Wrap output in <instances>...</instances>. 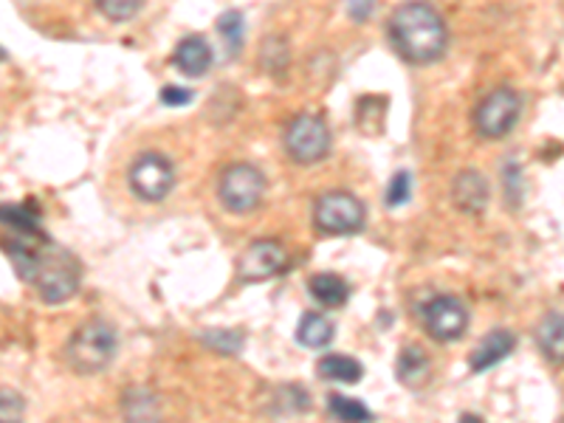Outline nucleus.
Here are the masks:
<instances>
[{"label": "nucleus", "instance_id": "1", "mask_svg": "<svg viewBox=\"0 0 564 423\" xmlns=\"http://www.w3.org/2000/svg\"><path fill=\"white\" fill-rule=\"evenodd\" d=\"M3 249L20 280L34 285L45 305H63L83 289V263L65 246L54 243L45 231L34 235L12 231Z\"/></svg>", "mask_w": 564, "mask_h": 423}, {"label": "nucleus", "instance_id": "2", "mask_svg": "<svg viewBox=\"0 0 564 423\" xmlns=\"http://www.w3.org/2000/svg\"><path fill=\"white\" fill-rule=\"evenodd\" d=\"M390 40L401 59L432 65L449 48V26L426 0H406L390 14Z\"/></svg>", "mask_w": 564, "mask_h": 423}, {"label": "nucleus", "instance_id": "3", "mask_svg": "<svg viewBox=\"0 0 564 423\" xmlns=\"http://www.w3.org/2000/svg\"><path fill=\"white\" fill-rule=\"evenodd\" d=\"M119 334L108 319H88L65 341V361L77 376H99L113 365Z\"/></svg>", "mask_w": 564, "mask_h": 423}, {"label": "nucleus", "instance_id": "4", "mask_svg": "<svg viewBox=\"0 0 564 423\" xmlns=\"http://www.w3.org/2000/svg\"><path fill=\"white\" fill-rule=\"evenodd\" d=\"M282 148L291 161L311 167L319 164L334 150V133L327 128L325 116L319 113H296L291 116L285 130H282Z\"/></svg>", "mask_w": 564, "mask_h": 423}, {"label": "nucleus", "instance_id": "5", "mask_svg": "<svg viewBox=\"0 0 564 423\" xmlns=\"http://www.w3.org/2000/svg\"><path fill=\"white\" fill-rule=\"evenodd\" d=\"M269 181L257 164L249 161H235L218 175V200L231 215H251L263 204Z\"/></svg>", "mask_w": 564, "mask_h": 423}, {"label": "nucleus", "instance_id": "6", "mask_svg": "<svg viewBox=\"0 0 564 423\" xmlns=\"http://www.w3.org/2000/svg\"><path fill=\"white\" fill-rule=\"evenodd\" d=\"M367 226V206L347 189H330L314 204V229L322 238H350Z\"/></svg>", "mask_w": 564, "mask_h": 423}, {"label": "nucleus", "instance_id": "7", "mask_svg": "<svg viewBox=\"0 0 564 423\" xmlns=\"http://www.w3.org/2000/svg\"><path fill=\"white\" fill-rule=\"evenodd\" d=\"M128 186L144 204H161L175 189V164L155 150L135 155L128 170Z\"/></svg>", "mask_w": 564, "mask_h": 423}, {"label": "nucleus", "instance_id": "8", "mask_svg": "<svg viewBox=\"0 0 564 423\" xmlns=\"http://www.w3.org/2000/svg\"><path fill=\"white\" fill-rule=\"evenodd\" d=\"M522 116V97L508 85L488 90L475 108V130L482 139H506Z\"/></svg>", "mask_w": 564, "mask_h": 423}, {"label": "nucleus", "instance_id": "9", "mask_svg": "<svg viewBox=\"0 0 564 423\" xmlns=\"http://www.w3.org/2000/svg\"><path fill=\"white\" fill-rule=\"evenodd\" d=\"M421 322L423 330L432 339L441 341V345H449V341H457L466 336L471 314H468L466 302L460 296L437 294L421 305Z\"/></svg>", "mask_w": 564, "mask_h": 423}, {"label": "nucleus", "instance_id": "10", "mask_svg": "<svg viewBox=\"0 0 564 423\" xmlns=\"http://www.w3.org/2000/svg\"><path fill=\"white\" fill-rule=\"evenodd\" d=\"M285 265H289V251H285V246L274 238H265L254 240V243L240 254L235 274H238V280L246 282V285H254V282H265L271 280V276L282 274Z\"/></svg>", "mask_w": 564, "mask_h": 423}, {"label": "nucleus", "instance_id": "11", "mask_svg": "<svg viewBox=\"0 0 564 423\" xmlns=\"http://www.w3.org/2000/svg\"><path fill=\"white\" fill-rule=\"evenodd\" d=\"M491 200V186L480 170H463L452 181V204L463 215H482Z\"/></svg>", "mask_w": 564, "mask_h": 423}, {"label": "nucleus", "instance_id": "12", "mask_svg": "<svg viewBox=\"0 0 564 423\" xmlns=\"http://www.w3.org/2000/svg\"><path fill=\"white\" fill-rule=\"evenodd\" d=\"M513 350H517V336H513L511 330H506V327H497V330H491V334H486L477 341V347L471 350V356H468V370L477 372V376L494 370V367L502 365Z\"/></svg>", "mask_w": 564, "mask_h": 423}, {"label": "nucleus", "instance_id": "13", "mask_svg": "<svg viewBox=\"0 0 564 423\" xmlns=\"http://www.w3.org/2000/svg\"><path fill=\"white\" fill-rule=\"evenodd\" d=\"M432 359L430 352L417 345H404L398 352L395 361V379L406 390H423L432 381Z\"/></svg>", "mask_w": 564, "mask_h": 423}, {"label": "nucleus", "instance_id": "14", "mask_svg": "<svg viewBox=\"0 0 564 423\" xmlns=\"http://www.w3.org/2000/svg\"><path fill=\"white\" fill-rule=\"evenodd\" d=\"M212 63H215V54H212V45L204 34H189L175 45L173 65L184 77H204Z\"/></svg>", "mask_w": 564, "mask_h": 423}, {"label": "nucleus", "instance_id": "15", "mask_svg": "<svg viewBox=\"0 0 564 423\" xmlns=\"http://www.w3.org/2000/svg\"><path fill=\"white\" fill-rule=\"evenodd\" d=\"M122 421L124 423H161V401L150 387H128L122 390Z\"/></svg>", "mask_w": 564, "mask_h": 423}, {"label": "nucleus", "instance_id": "16", "mask_svg": "<svg viewBox=\"0 0 564 423\" xmlns=\"http://www.w3.org/2000/svg\"><path fill=\"white\" fill-rule=\"evenodd\" d=\"M536 347L553 367L564 365V319L562 311H547L536 325Z\"/></svg>", "mask_w": 564, "mask_h": 423}, {"label": "nucleus", "instance_id": "17", "mask_svg": "<svg viewBox=\"0 0 564 423\" xmlns=\"http://www.w3.org/2000/svg\"><path fill=\"white\" fill-rule=\"evenodd\" d=\"M316 376L322 381H336V384H359L365 379V365L345 352H327L316 361Z\"/></svg>", "mask_w": 564, "mask_h": 423}, {"label": "nucleus", "instance_id": "18", "mask_svg": "<svg viewBox=\"0 0 564 423\" xmlns=\"http://www.w3.org/2000/svg\"><path fill=\"white\" fill-rule=\"evenodd\" d=\"M336 336V325L327 319L319 311H308V314L300 316V325H296V341L308 350H325Z\"/></svg>", "mask_w": 564, "mask_h": 423}, {"label": "nucleus", "instance_id": "19", "mask_svg": "<svg viewBox=\"0 0 564 423\" xmlns=\"http://www.w3.org/2000/svg\"><path fill=\"white\" fill-rule=\"evenodd\" d=\"M308 294L325 308H345V302L350 300V285H347L345 276L322 271L308 280Z\"/></svg>", "mask_w": 564, "mask_h": 423}, {"label": "nucleus", "instance_id": "20", "mask_svg": "<svg viewBox=\"0 0 564 423\" xmlns=\"http://www.w3.org/2000/svg\"><path fill=\"white\" fill-rule=\"evenodd\" d=\"M327 415L336 423H376V412L359 401V398L341 395V392H330L327 395Z\"/></svg>", "mask_w": 564, "mask_h": 423}, {"label": "nucleus", "instance_id": "21", "mask_svg": "<svg viewBox=\"0 0 564 423\" xmlns=\"http://www.w3.org/2000/svg\"><path fill=\"white\" fill-rule=\"evenodd\" d=\"M311 410V392L300 384H285L271 398V412L282 417L305 415Z\"/></svg>", "mask_w": 564, "mask_h": 423}, {"label": "nucleus", "instance_id": "22", "mask_svg": "<svg viewBox=\"0 0 564 423\" xmlns=\"http://www.w3.org/2000/svg\"><path fill=\"white\" fill-rule=\"evenodd\" d=\"M218 34L224 40V48L229 57H238L243 52V40H246V20L238 9H229L218 18Z\"/></svg>", "mask_w": 564, "mask_h": 423}, {"label": "nucleus", "instance_id": "23", "mask_svg": "<svg viewBox=\"0 0 564 423\" xmlns=\"http://www.w3.org/2000/svg\"><path fill=\"white\" fill-rule=\"evenodd\" d=\"M0 224L14 235H34L40 229V212L32 206H0Z\"/></svg>", "mask_w": 564, "mask_h": 423}, {"label": "nucleus", "instance_id": "24", "mask_svg": "<svg viewBox=\"0 0 564 423\" xmlns=\"http://www.w3.org/2000/svg\"><path fill=\"white\" fill-rule=\"evenodd\" d=\"M200 341H204L209 350L215 352H224V356H238L240 350H243V334H238V330H229V327H218V330H206L204 336H200Z\"/></svg>", "mask_w": 564, "mask_h": 423}, {"label": "nucleus", "instance_id": "25", "mask_svg": "<svg viewBox=\"0 0 564 423\" xmlns=\"http://www.w3.org/2000/svg\"><path fill=\"white\" fill-rule=\"evenodd\" d=\"M144 0H97V9L110 23H130L141 12Z\"/></svg>", "mask_w": 564, "mask_h": 423}, {"label": "nucleus", "instance_id": "26", "mask_svg": "<svg viewBox=\"0 0 564 423\" xmlns=\"http://www.w3.org/2000/svg\"><path fill=\"white\" fill-rule=\"evenodd\" d=\"M0 421L26 423V398L12 387H0Z\"/></svg>", "mask_w": 564, "mask_h": 423}, {"label": "nucleus", "instance_id": "27", "mask_svg": "<svg viewBox=\"0 0 564 423\" xmlns=\"http://www.w3.org/2000/svg\"><path fill=\"white\" fill-rule=\"evenodd\" d=\"M412 198V175L406 173V170H401V173L392 175L390 181V189H387V206L390 209H398V206L410 204Z\"/></svg>", "mask_w": 564, "mask_h": 423}, {"label": "nucleus", "instance_id": "28", "mask_svg": "<svg viewBox=\"0 0 564 423\" xmlns=\"http://www.w3.org/2000/svg\"><path fill=\"white\" fill-rule=\"evenodd\" d=\"M502 181H506V200L513 206V209H520L522 198H525V189H522V170L517 161L506 164V170H502Z\"/></svg>", "mask_w": 564, "mask_h": 423}, {"label": "nucleus", "instance_id": "29", "mask_svg": "<svg viewBox=\"0 0 564 423\" xmlns=\"http://www.w3.org/2000/svg\"><path fill=\"white\" fill-rule=\"evenodd\" d=\"M289 45L285 40L280 37H269L265 40V54H263V65L271 70V74H282L285 65H289Z\"/></svg>", "mask_w": 564, "mask_h": 423}, {"label": "nucleus", "instance_id": "30", "mask_svg": "<svg viewBox=\"0 0 564 423\" xmlns=\"http://www.w3.org/2000/svg\"><path fill=\"white\" fill-rule=\"evenodd\" d=\"M195 99V94L189 88H178V85H167V88L161 90V102L170 105V108H184Z\"/></svg>", "mask_w": 564, "mask_h": 423}, {"label": "nucleus", "instance_id": "31", "mask_svg": "<svg viewBox=\"0 0 564 423\" xmlns=\"http://www.w3.org/2000/svg\"><path fill=\"white\" fill-rule=\"evenodd\" d=\"M345 7L352 23H367L376 12V0H345Z\"/></svg>", "mask_w": 564, "mask_h": 423}, {"label": "nucleus", "instance_id": "32", "mask_svg": "<svg viewBox=\"0 0 564 423\" xmlns=\"http://www.w3.org/2000/svg\"><path fill=\"white\" fill-rule=\"evenodd\" d=\"M457 423H486L480 415H475V412H463L460 417H457Z\"/></svg>", "mask_w": 564, "mask_h": 423}, {"label": "nucleus", "instance_id": "33", "mask_svg": "<svg viewBox=\"0 0 564 423\" xmlns=\"http://www.w3.org/2000/svg\"><path fill=\"white\" fill-rule=\"evenodd\" d=\"M0 59H7V52H3V48H0Z\"/></svg>", "mask_w": 564, "mask_h": 423}, {"label": "nucleus", "instance_id": "34", "mask_svg": "<svg viewBox=\"0 0 564 423\" xmlns=\"http://www.w3.org/2000/svg\"><path fill=\"white\" fill-rule=\"evenodd\" d=\"M0 423H12V421H0Z\"/></svg>", "mask_w": 564, "mask_h": 423}]
</instances>
